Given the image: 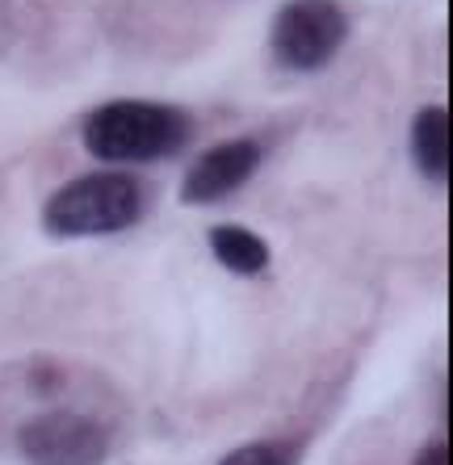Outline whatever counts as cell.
<instances>
[{
	"mask_svg": "<svg viewBox=\"0 0 453 465\" xmlns=\"http://www.w3.org/2000/svg\"><path fill=\"white\" fill-rule=\"evenodd\" d=\"M17 449L30 465H101L109 457V436L80 411H43L22 423Z\"/></svg>",
	"mask_w": 453,
	"mask_h": 465,
	"instance_id": "4",
	"label": "cell"
},
{
	"mask_svg": "<svg viewBox=\"0 0 453 465\" xmlns=\"http://www.w3.org/2000/svg\"><path fill=\"white\" fill-rule=\"evenodd\" d=\"M416 465H449V444H445V436L424 444L420 457H416Z\"/></svg>",
	"mask_w": 453,
	"mask_h": 465,
	"instance_id": "9",
	"label": "cell"
},
{
	"mask_svg": "<svg viewBox=\"0 0 453 465\" xmlns=\"http://www.w3.org/2000/svg\"><path fill=\"white\" fill-rule=\"evenodd\" d=\"M257 168H260V143L252 139L218 143L185 173L181 202L185 206H215V202L231 197L236 189H244L257 176Z\"/></svg>",
	"mask_w": 453,
	"mask_h": 465,
	"instance_id": "5",
	"label": "cell"
},
{
	"mask_svg": "<svg viewBox=\"0 0 453 465\" xmlns=\"http://www.w3.org/2000/svg\"><path fill=\"white\" fill-rule=\"evenodd\" d=\"M218 465H294V453L286 444H244L236 453H226Z\"/></svg>",
	"mask_w": 453,
	"mask_h": 465,
	"instance_id": "8",
	"label": "cell"
},
{
	"mask_svg": "<svg viewBox=\"0 0 453 465\" xmlns=\"http://www.w3.org/2000/svg\"><path fill=\"white\" fill-rule=\"evenodd\" d=\"M210 252H215L218 264H223L226 272H236V277H257V272H265V264H269L265 239L248 227H231V223L210 231Z\"/></svg>",
	"mask_w": 453,
	"mask_h": 465,
	"instance_id": "7",
	"label": "cell"
},
{
	"mask_svg": "<svg viewBox=\"0 0 453 465\" xmlns=\"http://www.w3.org/2000/svg\"><path fill=\"white\" fill-rule=\"evenodd\" d=\"M408 147H411L416 168H420L428 181L445 184V176H449V109L424 105L420 114H416V122H411Z\"/></svg>",
	"mask_w": 453,
	"mask_h": 465,
	"instance_id": "6",
	"label": "cell"
},
{
	"mask_svg": "<svg viewBox=\"0 0 453 465\" xmlns=\"http://www.w3.org/2000/svg\"><path fill=\"white\" fill-rule=\"evenodd\" d=\"M143 214V189L126 173H88L64 184L46 202L43 227L59 239H93L135 227Z\"/></svg>",
	"mask_w": 453,
	"mask_h": 465,
	"instance_id": "2",
	"label": "cell"
},
{
	"mask_svg": "<svg viewBox=\"0 0 453 465\" xmlns=\"http://www.w3.org/2000/svg\"><path fill=\"white\" fill-rule=\"evenodd\" d=\"M189 118L160 101H109L85 122V147L101 163H147L173 155L189 139Z\"/></svg>",
	"mask_w": 453,
	"mask_h": 465,
	"instance_id": "1",
	"label": "cell"
},
{
	"mask_svg": "<svg viewBox=\"0 0 453 465\" xmlns=\"http://www.w3.org/2000/svg\"><path fill=\"white\" fill-rule=\"evenodd\" d=\"M348 38V13L340 0H286L273 17V54L290 72H319Z\"/></svg>",
	"mask_w": 453,
	"mask_h": 465,
	"instance_id": "3",
	"label": "cell"
}]
</instances>
